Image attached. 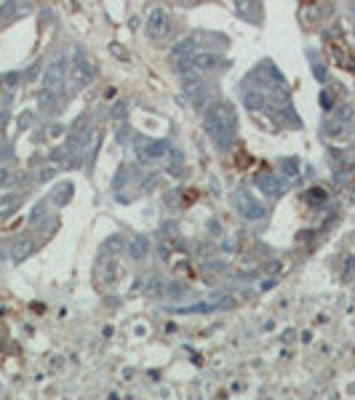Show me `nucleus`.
<instances>
[{"label":"nucleus","instance_id":"nucleus-1","mask_svg":"<svg viewBox=\"0 0 355 400\" xmlns=\"http://www.w3.org/2000/svg\"><path fill=\"white\" fill-rule=\"evenodd\" d=\"M235 126H238L235 110L230 104L216 101V104L209 107V112H206V131L219 147H230L232 136H235Z\"/></svg>","mask_w":355,"mask_h":400},{"label":"nucleus","instance_id":"nucleus-2","mask_svg":"<svg viewBox=\"0 0 355 400\" xmlns=\"http://www.w3.org/2000/svg\"><path fill=\"white\" fill-rule=\"evenodd\" d=\"M232 203H235L238 213H241L243 219H248V222H262L264 219V206L254 197L251 190H235V195H232Z\"/></svg>","mask_w":355,"mask_h":400},{"label":"nucleus","instance_id":"nucleus-3","mask_svg":"<svg viewBox=\"0 0 355 400\" xmlns=\"http://www.w3.org/2000/svg\"><path fill=\"white\" fill-rule=\"evenodd\" d=\"M168 27H171V19H168V11L163 5H155V8L147 11V21H145V32L150 40H161L166 37Z\"/></svg>","mask_w":355,"mask_h":400},{"label":"nucleus","instance_id":"nucleus-4","mask_svg":"<svg viewBox=\"0 0 355 400\" xmlns=\"http://www.w3.org/2000/svg\"><path fill=\"white\" fill-rule=\"evenodd\" d=\"M67 69H70V62H67V56H56L54 62H51L48 67H46V75H43V91H54V94H59L62 85H65Z\"/></svg>","mask_w":355,"mask_h":400},{"label":"nucleus","instance_id":"nucleus-5","mask_svg":"<svg viewBox=\"0 0 355 400\" xmlns=\"http://www.w3.org/2000/svg\"><path fill=\"white\" fill-rule=\"evenodd\" d=\"M168 152V144L166 142H142V144H136V158L142 160V163H150V160H158V158H163V155Z\"/></svg>","mask_w":355,"mask_h":400},{"label":"nucleus","instance_id":"nucleus-6","mask_svg":"<svg viewBox=\"0 0 355 400\" xmlns=\"http://www.w3.org/2000/svg\"><path fill=\"white\" fill-rule=\"evenodd\" d=\"M70 67H72V78H75V88H81V85H86L88 80H91L94 69H91V64L86 62V56H83V53L72 56Z\"/></svg>","mask_w":355,"mask_h":400},{"label":"nucleus","instance_id":"nucleus-7","mask_svg":"<svg viewBox=\"0 0 355 400\" xmlns=\"http://www.w3.org/2000/svg\"><path fill=\"white\" fill-rule=\"evenodd\" d=\"M147 251H150V243H147L145 235H139V238H134V243H131L129 254H131V259H145Z\"/></svg>","mask_w":355,"mask_h":400},{"label":"nucleus","instance_id":"nucleus-8","mask_svg":"<svg viewBox=\"0 0 355 400\" xmlns=\"http://www.w3.org/2000/svg\"><path fill=\"white\" fill-rule=\"evenodd\" d=\"M259 184H262V190L270 192V195H275V192L283 190V181L275 179V176H259Z\"/></svg>","mask_w":355,"mask_h":400},{"label":"nucleus","instance_id":"nucleus-9","mask_svg":"<svg viewBox=\"0 0 355 400\" xmlns=\"http://www.w3.org/2000/svg\"><path fill=\"white\" fill-rule=\"evenodd\" d=\"M262 99H264V96L259 94V91H254V94L248 91V94H246V107H248V110H259V107L264 104Z\"/></svg>","mask_w":355,"mask_h":400},{"label":"nucleus","instance_id":"nucleus-10","mask_svg":"<svg viewBox=\"0 0 355 400\" xmlns=\"http://www.w3.org/2000/svg\"><path fill=\"white\" fill-rule=\"evenodd\" d=\"M32 251V240H22V243H16V251H14V259H24V256Z\"/></svg>","mask_w":355,"mask_h":400},{"label":"nucleus","instance_id":"nucleus-11","mask_svg":"<svg viewBox=\"0 0 355 400\" xmlns=\"http://www.w3.org/2000/svg\"><path fill=\"white\" fill-rule=\"evenodd\" d=\"M51 176H54V168H43L38 174V179H51Z\"/></svg>","mask_w":355,"mask_h":400},{"label":"nucleus","instance_id":"nucleus-12","mask_svg":"<svg viewBox=\"0 0 355 400\" xmlns=\"http://www.w3.org/2000/svg\"><path fill=\"white\" fill-rule=\"evenodd\" d=\"M6 3H8V0H0V11H3V8H6Z\"/></svg>","mask_w":355,"mask_h":400}]
</instances>
